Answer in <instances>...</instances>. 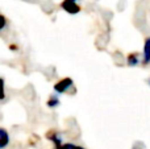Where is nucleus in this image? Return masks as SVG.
<instances>
[{
    "instance_id": "1",
    "label": "nucleus",
    "mask_w": 150,
    "mask_h": 149,
    "mask_svg": "<svg viewBox=\"0 0 150 149\" xmlns=\"http://www.w3.org/2000/svg\"><path fill=\"white\" fill-rule=\"evenodd\" d=\"M54 92L58 95H62V94H71L73 95L75 92V86H74V81L69 77H65V78L59 79L58 82H55L54 86Z\"/></svg>"
},
{
    "instance_id": "2",
    "label": "nucleus",
    "mask_w": 150,
    "mask_h": 149,
    "mask_svg": "<svg viewBox=\"0 0 150 149\" xmlns=\"http://www.w3.org/2000/svg\"><path fill=\"white\" fill-rule=\"evenodd\" d=\"M61 8H62L65 12L70 13V15H76V13H79L80 11H82L80 5L78 4L76 1H74V0H62Z\"/></svg>"
},
{
    "instance_id": "3",
    "label": "nucleus",
    "mask_w": 150,
    "mask_h": 149,
    "mask_svg": "<svg viewBox=\"0 0 150 149\" xmlns=\"http://www.w3.org/2000/svg\"><path fill=\"white\" fill-rule=\"evenodd\" d=\"M45 137L54 144V149H57L58 147H61V145L63 144L62 136H61V133L58 131H55V129H50V131H47L46 135H45Z\"/></svg>"
},
{
    "instance_id": "4",
    "label": "nucleus",
    "mask_w": 150,
    "mask_h": 149,
    "mask_svg": "<svg viewBox=\"0 0 150 149\" xmlns=\"http://www.w3.org/2000/svg\"><path fill=\"white\" fill-rule=\"evenodd\" d=\"M141 62V55L140 53L137 52H133V53H129L127 55V65L130 66V67H134V66H138Z\"/></svg>"
},
{
    "instance_id": "5",
    "label": "nucleus",
    "mask_w": 150,
    "mask_h": 149,
    "mask_svg": "<svg viewBox=\"0 0 150 149\" xmlns=\"http://www.w3.org/2000/svg\"><path fill=\"white\" fill-rule=\"evenodd\" d=\"M11 143V136L8 131L3 127H0V149H5Z\"/></svg>"
},
{
    "instance_id": "6",
    "label": "nucleus",
    "mask_w": 150,
    "mask_h": 149,
    "mask_svg": "<svg viewBox=\"0 0 150 149\" xmlns=\"http://www.w3.org/2000/svg\"><path fill=\"white\" fill-rule=\"evenodd\" d=\"M142 63H144V65H149V63H150V36L146 37L145 42H144Z\"/></svg>"
},
{
    "instance_id": "7",
    "label": "nucleus",
    "mask_w": 150,
    "mask_h": 149,
    "mask_svg": "<svg viewBox=\"0 0 150 149\" xmlns=\"http://www.w3.org/2000/svg\"><path fill=\"white\" fill-rule=\"evenodd\" d=\"M61 104V99L58 96V94H53L49 96V99L46 100V106L49 108H57Z\"/></svg>"
},
{
    "instance_id": "8",
    "label": "nucleus",
    "mask_w": 150,
    "mask_h": 149,
    "mask_svg": "<svg viewBox=\"0 0 150 149\" xmlns=\"http://www.w3.org/2000/svg\"><path fill=\"white\" fill-rule=\"evenodd\" d=\"M7 98V94H5V81L4 78L0 77V102L4 100Z\"/></svg>"
},
{
    "instance_id": "9",
    "label": "nucleus",
    "mask_w": 150,
    "mask_h": 149,
    "mask_svg": "<svg viewBox=\"0 0 150 149\" xmlns=\"http://www.w3.org/2000/svg\"><path fill=\"white\" fill-rule=\"evenodd\" d=\"M57 149H86V148L80 147V145H76V144H73V143H65V144H62Z\"/></svg>"
},
{
    "instance_id": "10",
    "label": "nucleus",
    "mask_w": 150,
    "mask_h": 149,
    "mask_svg": "<svg viewBox=\"0 0 150 149\" xmlns=\"http://www.w3.org/2000/svg\"><path fill=\"white\" fill-rule=\"evenodd\" d=\"M8 18L5 17L3 13H0V32H3L4 29H7V26H8Z\"/></svg>"
},
{
    "instance_id": "11",
    "label": "nucleus",
    "mask_w": 150,
    "mask_h": 149,
    "mask_svg": "<svg viewBox=\"0 0 150 149\" xmlns=\"http://www.w3.org/2000/svg\"><path fill=\"white\" fill-rule=\"evenodd\" d=\"M8 49H9L11 52H17V50H18V45L17 44H9Z\"/></svg>"
},
{
    "instance_id": "12",
    "label": "nucleus",
    "mask_w": 150,
    "mask_h": 149,
    "mask_svg": "<svg viewBox=\"0 0 150 149\" xmlns=\"http://www.w3.org/2000/svg\"><path fill=\"white\" fill-rule=\"evenodd\" d=\"M146 83H148L149 86H150V78H148V79H146Z\"/></svg>"
},
{
    "instance_id": "13",
    "label": "nucleus",
    "mask_w": 150,
    "mask_h": 149,
    "mask_svg": "<svg viewBox=\"0 0 150 149\" xmlns=\"http://www.w3.org/2000/svg\"><path fill=\"white\" fill-rule=\"evenodd\" d=\"M74 1H78V0H74Z\"/></svg>"
}]
</instances>
